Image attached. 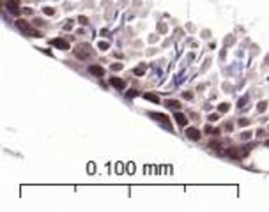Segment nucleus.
Instances as JSON below:
<instances>
[{"label":"nucleus","mask_w":269,"mask_h":212,"mask_svg":"<svg viewBox=\"0 0 269 212\" xmlns=\"http://www.w3.org/2000/svg\"><path fill=\"white\" fill-rule=\"evenodd\" d=\"M43 12H44L46 16H53V14H55V9H53V7H44Z\"/></svg>","instance_id":"obj_13"},{"label":"nucleus","mask_w":269,"mask_h":212,"mask_svg":"<svg viewBox=\"0 0 269 212\" xmlns=\"http://www.w3.org/2000/svg\"><path fill=\"white\" fill-rule=\"evenodd\" d=\"M250 136H252V133H243V136H241V138H243V140H248Z\"/></svg>","instance_id":"obj_21"},{"label":"nucleus","mask_w":269,"mask_h":212,"mask_svg":"<svg viewBox=\"0 0 269 212\" xmlns=\"http://www.w3.org/2000/svg\"><path fill=\"white\" fill-rule=\"evenodd\" d=\"M186 136L190 140H193V141H196V140H200L202 133H200V129H196V127H186Z\"/></svg>","instance_id":"obj_2"},{"label":"nucleus","mask_w":269,"mask_h":212,"mask_svg":"<svg viewBox=\"0 0 269 212\" xmlns=\"http://www.w3.org/2000/svg\"><path fill=\"white\" fill-rule=\"evenodd\" d=\"M209 120H211V122H214V120H218V113H213V115H209Z\"/></svg>","instance_id":"obj_18"},{"label":"nucleus","mask_w":269,"mask_h":212,"mask_svg":"<svg viewBox=\"0 0 269 212\" xmlns=\"http://www.w3.org/2000/svg\"><path fill=\"white\" fill-rule=\"evenodd\" d=\"M108 46H110V44L106 41H99V43H97V48H99V49H108Z\"/></svg>","instance_id":"obj_14"},{"label":"nucleus","mask_w":269,"mask_h":212,"mask_svg":"<svg viewBox=\"0 0 269 212\" xmlns=\"http://www.w3.org/2000/svg\"><path fill=\"white\" fill-rule=\"evenodd\" d=\"M167 106H168V108H175V110H179V108H181V103H179V101H168Z\"/></svg>","instance_id":"obj_11"},{"label":"nucleus","mask_w":269,"mask_h":212,"mask_svg":"<svg viewBox=\"0 0 269 212\" xmlns=\"http://www.w3.org/2000/svg\"><path fill=\"white\" fill-rule=\"evenodd\" d=\"M151 117H152L154 120H158V122H163L165 125H167V129H170V119H168L167 115H163V113H156V111H152V113H151Z\"/></svg>","instance_id":"obj_3"},{"label":"nucleus","mask_w":269,"mask_h":212,"mask_svg":"<svg viewBox=\"0 0 269 212\" xmlns=\"http://www.w3.org/2000/svg\"><path fill=\"white\" fill-rule=\"evenodd\" d=\"M228 110H230V104H227V103L218 104V111H228Z\"/></svg>","instance_id":"obj_12"},{"label":"nucleus","mask_w":269,"mask_h":212,"mask_svg":"<svg viewBox=\"0 0 269 212\" xmlns=\"http://www.w3.org/2000/svg\"><path fill=\"white\" fill-rule=\"evenodd\" d=\"M120 67H122V64H113V65H112V69H113V71H119Z\"/></svg>","instance_id":"obj_20"},{"label":"nucleus","mask_w":269,"mask_h":212,"mask_svg":"<svg viewBox=\"0 0 269 212\" xmlns=\"http://www.w3.org/2000/svg\"><path fill=\"white\" fill-rule=\"evenodd\" d=\"M191 96H193V94H191V92H184V97H188V99H191Z\"/></svg>","instance_id":"obj_23"},{"label":"nucleus","mask_w":269,"mask_h":212,"mask_svg":"<svg viewBox=\"0 0 269 212\" xmlns=\"http://www.w3.org/2000/svg\"><path fill=\"white\" fill-rule=\"evenodd\" d=\"M89 173H94V163H89Z\"/></svg>","instance_id":"obj_22"},{"label":"nucleus","mask_w":269,"mask_h":212,"mask_svg":"<svg viewBox=\"0 0 269 212\" xmlns=\"http://www.w3.org/2000/svg\"><path fill=\"white\" fill-rule=\"evenodd\" d=\"M143 99H149L151 103H159V97L156 96V94H152V92H147V94H143Z\"/></svg>","instance_id":"obj_9"},{"label":"nucleus","mask_w":269,"mask_h":212,"mask_svg":"<svg viewBox=\"0 0 269 212\" xmlns=\"http://www.w3.org/2000/svg\"><path fill=\"white\" fill-rule=\"evenodd\" d=\"M266 108H267V104H266V101H262V103H258V110H260V111H264V110H266Z\"/></svg>","instance_id":"obj_16"},{"label":"nucleus","mask_w":269,"mask_h":212,"mask_svg":"<svg viewBox=\"0 0 269 212\" xmlns=\"http://www.w3.org/2000/svg\"><path fill=\"white\" fill-rule=\"evenodd\" d=\"M174 117H175L177 124L181 125V127H186V124H188V119H186V115H184V113H181V111H177V113H174Z\"/></svg>","instance_id":"obj_6"},{"label":"nucleus","mask_w":269,"mask_h":212,"mask_svg":"<svg viewBox=\"0 0 269 212\" xmlns=\"http://www.w3.org/2000/svg\"><path fill=\"white\" fill-rule=\"evenodd\" d=\"M145 71H147V65H145V64L134 67V74H136V76H143V74H145Z\"/></svg>","instance_id":"obj_10"},{"label":"nucleus","mask_w":269,"mask_h":212,"mask_svg":"<svg viewBox=\"0 0 269 212\" xmlns=\"http://www.w3.org/2000/svg\"><path fill=\"white\" fill-rule=\"evenodd\" d=\"M248 124H250L248 119H241V120H239V125H241V127H243V125H248Z\"/></svg>","instance_id":"obj_17"},{"label":"nucleus","mask_w":269,"mask_h":212,"mask_svg":"<svg viewBox=\"0 0 269 212\" xmlns=\"http://www.w3.org/2000/svg\"><path fill=\"white\" fill-rule=\"evenodd\" d=\"M20 0H7L6 2V7H7V11H11V12H18V9H20Z\"/></svg>","instance_id":"obj_5"},{"label":"nucleus","mask_w":269,"mask_h":212,"mask_svg":"<svg viewBox=\"0 0 269 212\" xmlns=\"http://www.w3.org/2000/svg\"><path fill=\"white\" fill-rule=\"evenodd\" d=\"M134 96H136V90H129V92H128V99H129V97H134Z\"/></svg>","instance_id":"obj_19"},{"label":"nucleus","mask_w":269,"mask_h":212,"mask_svg":"<svg viewBox=\"0 0 269 212\" xmlns=\"http://www.w3.org/2000/svg\"><path fill=\"white\" fill-rule=\"evenodd\" d=\"M16 27H18V28H21L23 32H27V34H32V35H35V37H37V35H41L39 32H35V30H30V25L27 23L25 20H18V21H16Z\"/></svg>","instance_id":"obj_1"},{"label":"nucleus","mask_w":269,"mask_h":212,"mask_svg":"<svg viewBox=\"0 0 269 212\" xmlns=\"http://www.w3.org/2000/svg\"><path fill=\"white\" fill-rule=\"evenodd\" d=\"M51 46L53 48H60V49H69V43L64 41V39H51Z\"/></svg>","instance_id":"obj_4"},{"label":"nucleus","mask_w":269,"mask_h":212,"mask_svg":"<svg viewBox=\"0 0 269 212\" xmlns=\"http://www.w3.org/2000/svg\"><path fill=\"white\" fill-rule=\"evenodd\" d=\"M267 145H269V140H267Z\"/></svg>","instance_id":"obj_24"},{"label":"nucleus","mask_w":269,"mask_h":212,"mask_svg":"<svg viewBox=\"0 0 269 212\" xmlns=\"http://www.w3.org/2000/svg\"><path fill=\"white\" fill-rule=\"evenodd\" d=\"M89 71H90V74H94V76H103L105 74V69H103L101 65H90Z\"/></svg>","instance_id":"obj_8"},{"label":"nucleus","mask_w":269,"mask_h":212,"mask_svg":"<svg viewBox=\"0 0 269 212\" xmlns=\"http://www.w3.org/2000/svg\"><path fill=\"white\" fill-rule=\"evenodd\" d=\"M78 21H80L82 25H87V23H89V20H87L85 16H80V18H78Z\"/></svg>","instance_id":"obj_15"},{"label":"nucleus","mask_w":269,"mask_h":212,"mask_svg":"<svg viewBox=\"0 0 269 212\" xmlns=\"http://www.w3.org/2000/svg\"><path fill=\"white\" fill-rule=\"evenodd\" d=\"M110 85H112L113 88L120 90V88H124V80H120V78H115V76H113V78L110 80Z\"/></svg>","instance_id":"obj_7"}]
</instances>
